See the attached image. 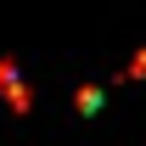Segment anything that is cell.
Segmentation results:
<instances>
[{
    "label": "cell",
    "mask_w": 146,
    "mask_h": 146,
    "mask_svg": "<svg viewBox=\"0 0 146 146\" xmlns=\"http://www.w3.org/2000/svg\"><path fill=\"white\" fill-rule=\"evenodd\" d=\"M6 112H11V118H28V112H34V90H28V79H17V84H11Z\"/></svg>",
    "instance_id": "cell-1"
},
{
    "label": "cell",
    "mask_w": 146,
    "mask_h": 146,
    "mask_svg": "<svg viewBox=\"0 0 146 146\" xmlns=\"http://www.w3.org/2000/svg\"><path fill=\"white\" fill-rule=\"evenodd\" d=\"M101 101H107V96H101V84H79V90H73V107L84 112V118H96V112H101Z\"/></svg>",
    "instance_id": "cell-2"
},
{
    "label": "cell",
    "mask_w": 146,
    "mask_h": 146,
    "mask_svg": "<svg viewBox=\"0 0 146 146\" xmlns=\"http://www.w3.org/2000/svg\"><path fill=\"white\" fill-rule=\"evenodd\" d=\"M23 73H17V56H0V101L11 96V84H17Z\"/></svg>",
    "instance_id": "cell-3"
},
{
    "label": "cell",
    "mask_w": 146,
    "mask_h": 146,
    "mask_svg": "<svg viewBox=\"0 0 146 146\" xmlns=\"http://www.w3.org/2000/svg\"><path fill=\"white\" fill-rule=\"evenodd\" d=\"M118 79H146V45H141V51L124 62V73H118Z\"/></svg>",
    "instance_id": "cell-4"
}]
</instances>
